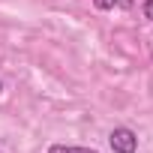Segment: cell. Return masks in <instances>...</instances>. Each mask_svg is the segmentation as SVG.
Segmentation results:
<instances>
[{
	"label": "cell",
	"instance_id": "cell-3",
	"mask_svg": "<svg viewBox=\"0 0 153 153\" xmlns=\"http://www.w3.org/2000/svg\"><path fill=\"white\" fill-rule=\"evenodd\" d=\"M117 3H120V0H93V6H96V9H102V12H105V9H114Z\"/></svg>",
	"mask_w": 153,
	"mask_h": 153
},
{
	"label": "cell",
	"instance_id": "cell-4",
	"mask_svg": "<svg viewBox=\"0 0 153 153\" xmlns=\"http://www.w3.org/2000/svg\"><path fill=\"white\" fill-rule=\"evenodd\" d=\"M141 15L147 21H153V0H144V3H141Z\"/></svg>",
	"mask_w": 153,
	"mask_h": 153
},
{
	"label": "cell",
	"instance_id": "cell-5",
	"mask_svg": "<svg viewBox=\"0 0 153 153\" xmlns=\"http://www.w3.org/2000/svg\"><path fill=\"white\" fill-rule=\"evenodd\" d=\"M0 93H3V81H0Z\"/></svg>",
	"mask_w": 153,
	"mask_h": 153
},
{
	"label": "cell",
	"instance_id": "cell-1",
	"mask_svg": "<svg viewBox=\"0 0 153 153\" xmlns=\"http://www.w3.org/2000/svg\"><path fill=\"white\" fill-rule=\"evenodd\" d=\"M108 144H111L114 153H135L138 150V135L129 126H114L108 132Z\"/></svg>",
	"mask_w": 153,
	"mask_h": 153
},
{
	"label": "cell",
	"instance_id": "cell-2",
	"mask_svg": "<svg viewBox=\"0 0 153 153\" xmlns=\"http://www.w3.org/2000/svg\"><path fill=\"white\" fill-rule=\"evenodd\" d=\"M48 153H99L96 147H78V144H51Z\"/></svg>",
	"mask_w": 153,
	"mask_h": 153
}]
</instances>
